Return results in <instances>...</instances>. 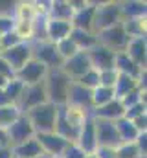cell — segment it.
<instances>
[{"label": "cell", "instance_id": "cell-36", "mask_svg": "<svg viewBox=\"0 0 147 158\" xmlns=\"http://www.w3.org/2000/svg\"><path fill=\"white\" fill-rule=\"evenodd\" d=\"M116 158H144L134 143H121L116 149Z\"/></svg>", "mask_w": 147, "mask_h": 158}, {"label": "cell", "instance_id": "cell-5", "mask_svg": "<svg viewBox=\"0 0 147 158\" xmlns=\"http://www.w3.org/2000/svg\"><path fill=\"white\" fill-rule=\"evenodd\" d=\"M96 37H98V44L112 50L114 53L123 52L125 46H127V42H129V37H127L121 22L116 24V26H112V28H109V30H103V31L96 33Z\"/></svg>", "mask_w": 147, "mask_h": 158}, {"label": "cell", "instance_id": "cell-48", "mask_svg": "<svg viewBox=\"0 0 147 158\" xmlns=\"http://www.w3.org/2000/svg\"><path fill=\"white\" fill-rule=\"evenodd\" d=\"M6 105H11V103L7 101V98H6L4 90H0V107H6Z\"/></svg>", "mask_w": 147, "mask_h": 158}, {"label": "cell", "instance_id": "cell-3", "mask_svg": "<svg viewBox=\"0 0 147 158\" xmlns=\"http://www.w3.org/2000/svg\"><path fill=\"white\" fill-rule=\"evenodd\" d=\"M121 22L120 2H98L96 15H94V33L109 30Z\"/></svg>", "mask_w": 147, "mask_h": 158}, {"label": "cell", "instance_id": "cell-2", "mask_svg": "<svg viewBox=\"0 0 147 158\" xmlns=\"http://www.w3.org/2000/svg\"><path fill=\"white\" fill-rule=\"evenodd\" d=\"M26 118L30 119L35 134H44V132H53L55 129V119H57V107L52 105L50 101L35 107L28 112H24Z\"/></svg>", "mask_w": 147, "mask_h": 158}, {"label": "cell", "instance_id": "cell-28", "mask_svg": "<svg viewBox=\"0 0 147 158\" xmlns=\"http://www.w3.org/2000/svg\"><path fill=\"white\" fill-rule=\"evenodd\" d=\"M65 107V114H66V118L68 121L72 123L75 129H81V125L86 121V119L90 118V110H85V109H81V107H75V105H63Z\"/></svg>", "mask_w": 147, "mask_h": 158}, {"label": "cell", "instance_id": "cell-6", "mask_svg": "<svg viewBox=\"0 0 147 158\" xmlns=\"http://www.w3.org/2000/svg\"><path fill=\"white\" fill-rule=\"evenodd\" d=\"M0 55H2V59L11 66V70L17 72V70H20L30 59H33V46H32V42H20V44L13 46V48H9V50L0 52Z\"/></svg>", "mask_w": 147, "mask_h": 158}, {"label": "cell", "instance_id": "cell-14", "mask_svg": "<svg viewBox=\"0 0 147 158\" xmlns=\"http://www.w3.org/2000/svg\"><path fill=\"white\" fill-rule=\"evenodd\" d=\"M88 59H90V64L94 70L98 72H103V70H112L114 68V59H116V53L101 46V44H96L90 52H88Z\"/></svg>", "mask_w": 147, "mask_h": 158}, {"label": "cell", "instance_id": "cell-4", "mask_svg": "<svg viewBox=\"0 0 147 158\" xmlns=\"http://www.w3.org/2000/svg\"><path fill=\"white\" fill-rule=\"evenodd\" d=\"M33 46V59H37L40 64H44L48 70H57L63 66V57L59 55L55 44L42 40V42H32Z\"/></svg>", "mask_w": 147, "mask_h": 158}, {"label": "cell", "instance_id": "cell-9", "mask_svg": "<svg viewBox=\"0 0 147 158\" xmlns=\"http://www.w3.org/2000/svg\"><path fill=\"white\" fill-rule=\"evenodd\" d=\"M46 74H48V68L44 64H40L37 59H30L20 70L15 72V77L19 81H22L26 86H32V85L42 83L44 77H46Z\"/></svg>", "mask_w": 147, "mask_h": 158}, {"label": "cell", "instance_id": "cell-44", "mask_svg": "<svg viewBox=\"0 0 147 158\" xmlns=\"http://www.w3.org/2000/svg\"><path fill=\"white\" fill-rule=\"evenodd\" d=\"M0 76L2 77H6V79H13L15 77V72L11 70V66L2 59V55H0Z\"/></svg>", "mask_w": 147, "mask_h": 158}, {"label": "cell", "instance_id": "cell-43", "mask_svg": "<svg viewBox=\"0 0 147 158\" xmlns=\"http://www.w3.org/2000/svg\"><path fill=\"white\" fill-rule=\"evenodd\" d=\"M134 145H136V149L140 151V155L145 158V155H147V132H140V134H138Z\"/></svg>", "mask_w": 147, "mask_h": 158}, {"label": "cell", "instance_id": "cell-52", "mask_svg": "<svg viewBox=\"0 0 147 158\" xmlns=\"http://www.w3.org/2000/svg\"><path fill=\"white\" fill-rule=\"evenodd\" d=\"M0 37H2V35H0Z\"/></svg>", "mask_w": 147, "mask_h": 158}, {"label": "cell", "instance_id": "cell-25", "mask_svg": "<svg viewBox=\"0 0 147 158\" xmlns=\"http://www.w3.org/2000/svg\"><path fill=\"white\" fill-rule=\"evenodd\" d=\"M114 125H116V131H118V136H120V140H121V143H134L136 142V138H138V131H136V127L132 125V121H129V119L125 118H120L114 121Z\"/></svg>", "mask_w": 147, "mask_h": 158}, {"label": "cell", "instance_id": "cell-39", "mask_svg": "<svg viewBox=\"0 0 147 158\" xmlns=\"http://www.w3.org/2000/svg\"><path fill=\"white\" fill-rule=\"evenodd\" d=\"M142 114H147V105H144V103H138V105H132V107L125 109L123 118L129 119V121H132V119H136L138 116H142Z\"/></svg>", "mask_w": 147, "mask_h": 158}, {"label": "cell", "instance_id": "cell-33", "mask_svg": "<svg viewBox=\"0 0 147 158\" xmlns=\"http://www.w3.org/2000/svg\"><path fill=\"white\" fill-rule=\"evenodd\" d=\"M20 116H22V110H20L17 105L0 107V127H2V129H7L11 123H15Z\"/></svg>", "mask_w": 147, "mask_h": 158}, {"label": "cell", "instance_id": "cell-26", "mask_svg": "<svg viewBox=\"0 0 147 158\" xmlns=\"http://www.w3.org/2000/svg\"><path fill=\"white\" fill-rule=\"evenodd\" d=\"M24 90H26V85H24L22 81H19L17 77L9 79L7 85L4 86V94H6L7 101H9L11 105H17V107H19V103H20V99H22Z\"/></svg>", "mask_w": 147, "mask_h": 158}, {"label": "cell", "instance_id": "cell-49", "mask_svg": "<svg viewBox=\"0 0 147 158\" xmlns=\"http://www.w3.org/2000/svg\"><path fill=\"white\" fill-rule=\"evenodd\" d=\"M7 81H9V79H6V77H2V76H0V90H4V86L7 85Z\"/></svg>", "mask_w": 147, "mask_h": 158}, {"label": "cell", "instance_id": "cell-46", "mask_svg": "<svg viewBox=\"0 0 147 158\" xmlns=\"http://www.w3.org/2000/svg\"><path fill=\"white\" fill-rule=\"evenodd\" d=\"M0 158H13V149L9 145H0Z\"/></svg>", "mask_w": 147, "mask_h": 158}, {"label": "cell", "instance_id": "cell-47", "mask_svg": "<svg viewBox=\"0 0 147 158\" xmlns=\"http://www.w3.org/2000/svg\"><path fill=\"white\" fill-rule=\"evenodd\" d=\"M0 145H9L7 132H6V129H2V127H0Z\"/></svg>", "mask_w": 147, "mask_h": 158}, {"label": "cell", "instance_id": "cell-34", "mask_svg": "<svg viewBox=\"0 0 147 158\" xmlns=\"http://www.w3.org/2000/svg\"><path fill=\"white\" fill-rule=\"evenodd\" d=\"M55 48H57V52H59V55L63 57V61H66V59H70L74 57L77 52H79V48L74 44V40L70 37H66V39L59 40L57 44H55Z\"/></svg>", "mask_w": 147, "mask_h": 158}, {"label": "cell", "instance_id": "cell-7", "mask_svg": "<svg viewBox=\"0 0 147 158\" xmlns=\"http://www.w3.org/2000/svg\"><path fill=\"white\" fill-rule=\"evenodd\" d=\"M7 140H9V147H15V145H20L28 140H32L35 136V131L30 123V119L26 118V114H22L20 118L17 119L15 123H11L7 129Z\"/></svg>", "mask_w": 147, "mask_h": 158}, {"label": "cell", "instance_id": "cell-21", "mask_svg": "<svg viewBox=\"0 0 147 158\" xmlns=\"http://www.w3.org/2000/svg\"><path fill=\"white\" fill-rule=\"evenodd\" d=\"M120 13H121V20L144 19L147 13V4L145 2H138V0L120 2Z\"/></svg>", "mask_w": 147, "mask_h": 158}, {"label": "cell", "instance_id": "cell-29", "mask_svg": "<svg viewBox=\"0 0 147 158\" xmlns=\"http://www.w3.org/2000/svg\"><path fill=\"white\" fill-rule=\"evenodd\" d=\"M134 88H140V86H138V79L131 77V76H123V74H120V76H118V81H116V85H114V96H116V99H120V98H123L125 94L132 92Z\"/></svg>", "mask_w": 147, "mask_h": 158}, {"label": "cell", "instance_id": "cell-18", "mask_svg": "<svg viewBox=\"0 0 147 158\" xmlns=\"http://www.w3.org/2000/svg\"><path fill=\"white\" fill-rule=\"evenodd\" d=\"M129 59H132L140 68H145L147 63V40L145 37H136V39H129L125 50Z\"/></svg>", "mask_w": 147, "mask_h": 158}, {"label": "cell", "instance_id": "cell-31", "mask_svg": "<svg viewBox=\"0 0 147 158\" xmlns=\"http://www.w3.org/2000/svg\"><path fill=\"white\" fill-rule=\"evenodd\" d=\"M15 20H37L35 6L33 2H17L15 4V11H13Z\"/></svg>", "mask_w": 147, "mask_h": 158}, {"label": "cell", "instance_id": "cell-50", "mask_svg": "<svg viewBox=\"0 0 147 158\" xmlns=\"http://www.w3.org/2000/svg\"><path fill=\"white\" fill-rule=\"evenodd\" d=\"M39 158H55V156H50V155H46V153H44V155H40Z\"/></svg>", "mask_w": 147, "mask_h": 158}, {"label": "cell", "instance_id": "cell-23", "mask_svg": "<svg viewBox=\"0 0 147 158\" xmlns=\"http://www.w3.org/2000/svg\"><path fill=\"white\" fill-rule=\"evenodd\" d=\"M11 149H13V158H39L40 155H44V151L35 140V136L20 145L11 147Z\"/></svg>", "mask_w": 147, "mask_h": 158}, {"label": "cell", "instance_id": "cell-19", "mask_svg": "<svg viewBox=\"0 0 147 158\" xmlns=\"http://www.w3.org/2000/svg\"><path fill=\"white\" fill-rule=\"evenodd\" d=\"M123 114H125V109H123L121 101H120V99H112V101H109L107 105H103V107H99V109H94L90 116L96 118V119L116 121V119L123 118Z\"/></svg>", "mask_w": 147, "mask_h": 158}, {"label": "cell", "instance_id": "cell-10", "mask_svg": "<svg viewBox=\"0 0 147 158\" xmlns=\"http://www.w3.org/2000/svg\"><path fill=\"white\" fill-rule=\"evenodd\" d=\"M48 103V96H46V88H44V81L39 83V85H32V86H26L24 94H22V99L19 103V109L24 112L35 109V107H40Z\"/></svg>", "mask_w": 147, "mask_h": 158}, {"label": "cell", "instance_id": "cell-27", "mask_svg": "<svg viewBox=\"0 0 147 158\" xmlns=\"http://www.w3.org/2000/svg\"><path fill=\"white\" fill-rule=\"evenodd\" d=\"M121 26L127 33L129 39L136 37H145L147 33V19H131V20H121Z\"/></svg>", "mask_w": 147, "mask_h": 158}, {"label": "cell", "instance_id": "cell-37", "mask_svg": "<svg viewBox=\"0 0 147 158\" xmlns=\"http://www.w3.org/2000/svg\"><path fill=\"white\" fill-rule=\"evenodd\" d=\"M118 72H116V68H112V70H103V72H99V86H107V88H114V85H116V81H118Z\"/></svg>", "mask_w": 147, "mask_h": 158}, {"label": "cell", "instance_id": "cell-22", "mask_svg": "<svg viewBox=\"0 0 147 158\" xmlns=\"http://www.w3.org/2000/svg\"><path fill=\"white\" fill-rule=\"evenodd\" d=\"M74 9L70 7L68 0H53L50 2V9H48V17L46 19H53V20H72Z\"/></svg>", "mask_w": 147, "mask_h": 158}, {"label": "cell", "instance_id": "cell-35", "mask_svg": "<svg viewBox=\"0 0 147 158\" xmlns=\"http://www.w3.org/2000/svg\"><path fill=\"white\" fill-rule=\"evenodd\" d=\"M77 85H81V86H85L86 90H94L96 86H99V72L98 70H94V68H90L86 74H83L81 77L75 81Z\"/></svg>", "mask_w": 147, "mask_h": 158}, {"label": "cell", "instance_id": "cell-30", "mask_svg": "<svg viewBox=\"0 0 147 158\" xmlns=\"http://www.w3.org/2000/svg\"><path fill=\"white\" fill-rule=\"evenodd\" d=\"M112 99H116L114 88L96 86V88L92 90V110H94V109H99V107H103V105H107Z\"/></svg>", "mask_w": 147, "mask_h": 158}, {"label": "cell", "instance_id": "cell-13", "mask_svg": "<svg viewBox=\"0 0 147 158\" xmlns=\"http://www.w3.org/2000/svg\"><path fill=\"white\" fill-rule=\"evenodd\" d=\"M72 30L74 28L70 20H53V19L44 20V35H46V40L52 44H57L59 40L70 37Z\"/></svg>", "mask_w": 147, "mask_h": 158}, {"label": "cell", "instance_id": "cell-40", "mask_svg": "<svg viewBox=\"0 0 147 158\" xmlns=\"http://www.w3.org/2000/svg\"><path fill=\"white\" fill-rule=\"evenodd\" d=\"M59 158H86V155L74 143V142H70L66 147H65V151H63V155Z\"/></svg>", "mask_w": 147, "mask_h": 158}, {"label": "cell", "instance_id": "cell-32", "mask_svg": "<svg viewBox=\"0 0 147 158\" xmlns=\"http://www.w3.org/2000/svg\"><path fill=\"white\" fill-rule=\"evenodd\" d=\"M13 31L19 35L22 42H32L33 40V31H35V20H15Z\"/></svg>", "mask_w": 147, "mask_h": 158}, {"label": "cell", "instance_id": "cell-45", "mask_svg": "<svg viewBox=\"0 0 147 158\" xmlns=\"http://www.w3.org/2000/svg\"><path fill=\"white\" fill-rule=\"evenodd\" d=\"M132 125L136 127L138 132H147V114H142L136 119H132Z\"/></svg>", "mask_w": 147, "mask_h": 158}, {"label": "cell", "instance_id": "cell-17", "mask_svg": "<svg viewBox=\"0 0 147 158\" xmlns=\"http://www.w3.org/2000/svg\"><path fill=\"white\" fill-rule=\"evenodd\" d=\"M66 103L68 105H75V107H81V109L92 112V90H86L85 86H81L75 81H72Z\"/></svg>", "mask_w": 147, "mask_h": 158}, {"label": "cell", "instance_id": "cell-20", "mask_svg": "<svg viewBox=\"0 0 147 158\" xmlns=\"http://www.w3.org/2000/svg\"><path fill=\"white\" fill-rule=\"evenodd\" d=\"M114 68H116V72H118V74L131 76V77H134V79H138V77H140V74L145 70V68H140L132 59H129L125 52H118V53H116Z\"/></svg>", "mask_w": 147, "mask_h": 158}, {"label": "cell", "instance_id": "cell-38", "mask_svg": "<svg viewBox=\"0 0 147 158\" xmlns=\"http://www.w3.org/2000/svg\"><path fill=\"white\" fill-rule=\"evenodd\" d=\"M20 42H22V40L19 39V35H17L15 31H7V33H4V35L0 37V52L9 50V48L17 46V44H20Z\"/></svg>", "mask_w": 147, "mask_h": 158}, {"label": "cell", "instance_id": "cell-51", "mask_svg": "<svg viewBox=\"0 0 147 158\" xmlns=\"http://www.w3.org/2000/svg\"><path fill=\"white\" fill-rule=\"evenodd\" d=\"M86 158H96V156H94V155H88V156H86Z\"/></svg>", "mask_w": 147, "mask_h": 158}, {"label": "cell", "instance_id": "cell-16", "mask_svg": "<svg viewBox=\"0 0 147 158\" xmlns=\"http://www.w3.org/2000/svg\"><path fill=\"white\" fill-rule=\"evenodd\" d=\"M98 2H86V6L79 11H75L72 17V28L83 30V31H92L94 33V15H96Z\"/></svg>", "mask_w": 147, "mask_h": 158}, {"label": "cell", "instance_id": "cell-42", "mask_svg": "<svg viewBox=\"0 0 147 158\" xmlns=\"http://www.w3.org/2000/svg\"><path fill=\"white\" fill-rule=\"evenodd\" d=\"M94 156L96 158H116V149H114V147L98 145V149L94 151Z\"/></svg>", "mask_w": 147, "mask_h": 158}, {"label": "cell", "instance_id": "cell-15", "mask_svg": "<svg viewBox=\"0 0 147 158\" xmlns=\"http://www.w3.org/2000/svg\"><path fill=\"white\" fill-rule=\"evenodd\" d=\"M35 140L39 142V145L42 147V151L50 156L59 158L63 155L65 147L70 143L66 140H63L61 136H57L55 132H44V134H35Z\"/></svg>", "mask_w": 147, "mask_h": 158}, {"label": "cell", "instance_id": "cell-8", "mask_svg": "<svg viewBox=\"0 0 147 158\" xmlns=\"http://www.w3.org/2000/svg\"><path fill=\"white\" fill-rule=\"evenodd\" d=\"M94 127H96V140H98V145L114 147V149H118V147L121 145V140H120V136H118V131H116L114 121L94 118Z\"/></svg>", "mask_w": 147, "mask_h": 158}, {"label": "cell", "instance_id": "cell-24", "mask_svg": "<svg viewBox=\"0 0 147 158\" xmlns=\"http://www.w3.org/2000/svg\"><path fill=\"white\" fill-rule=\"evenodd\" d=\"M70 39L74 40V44L79 48V52H90L96 44H98V37L92 31H83V30H75L74 28L70 33Z\"/></svg>", "mask_w": 147, "mask_h": 158}, {"label": "cell", "instance_id": "cell-41", "mask_svg": "<svg viewBox=\"0 0 147 158\" xmlns=\"http://www.w3.org/2000/svg\"><path fill=\"white\" fill-rule=\"evenodd\" d=\"M13 26H15V17L13 15H0V35H4L7 31H13Z\"/></svg>", "mask_w": 147, "mask_h": 158}, {"label": "cell", "instance_id": "cell-11", "mask_svg": "<svg viewBox=\"0 0 147 158\" xmlns=\"http://www.w3.org/2000/svg\"><path fill=\"white\" fill-rule=\"evenodd\" d=\"M90 68H92V64H90V59H88V52H77L74 57L66 59L63 63V66H61V70L72 81H77L83 74H86Z\"/></svg>", "mask_w": 147, "mask_h": 158}, {"label": "cell", "instance_id": "cell-1", "mask_svg": "<svg viewBox=\"0 0 147 158\" xmlns=\"http://www.w3.org/2000/svg\"><path fill=\"white\" fill-rule=\"evenodd\" d=\"M70 85H72V79L68 77L61 68H57V70H48V74H46V77H44V88H46L48 101H50L52 105H55V107L66 105Z\"/></svg>", "mask_w": 147, "mask_h": 158}, {"label": "cell", "instance_id": "cell-12", "mask_svg": "<svg viewBox=\"0 0 147 158\" xmlns=\"http://www.w3.org/2000/svg\"><path fill=\"white\" fill-rule=\"evenodd\" d=\"M75 145L88 156V155H94V151L98 149V140H96V127H94V118L86 119L81 129H79V134H77V140H75Z\"/></svg>", "mask_w": 147, "mask_h": 158}]
</instances>
